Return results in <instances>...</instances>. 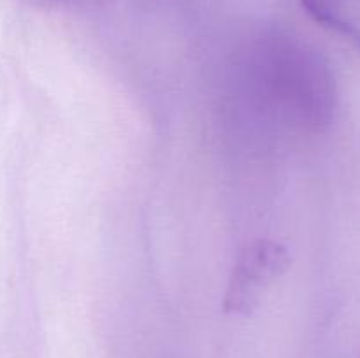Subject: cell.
I'll use <instances>...</instances> for the list:
<instances>
[{"label":"cell","instance_id":"1","mask_svg":"<svg viewBox=\"0 0 360 358\" xmlns=\"http://www.w3.org/2000/svg\"><path fill=\"white\" fill-rule=\"evenodd\" d=\"M292 263L287 246L273 239H257L241 249L224 295L227 314H250L269 288L285 276Z\"/></svg>","mask_w":360,"mask_h":358},{"label":"cell","instance_id":"2","mask_svg":"<svg viewBox=\"0 0 360 358\" xmlns=\"http://www.w3.org/2000/svg\"><path fill=\"white\" fill-rule=\"evenodd\" d=\"M306 13L350 42L360 55V0H301Z\"/></svg>","mask_w":360,"mask_h":358},{"label":"cell","instance_id":"3","mask_svg":"<svg viewBox=\"0 0 360 358\" xmlns=\"http://www.w3.org/2000/svg\"><path fill=\"white\" fill-rule=\"evenodd\" d=\"M28 6L41 7V9H77V7H83L84 4L90 2V0H23Z\"/></svg>","mask_w":360,"mask_h":358}]
</instances>
